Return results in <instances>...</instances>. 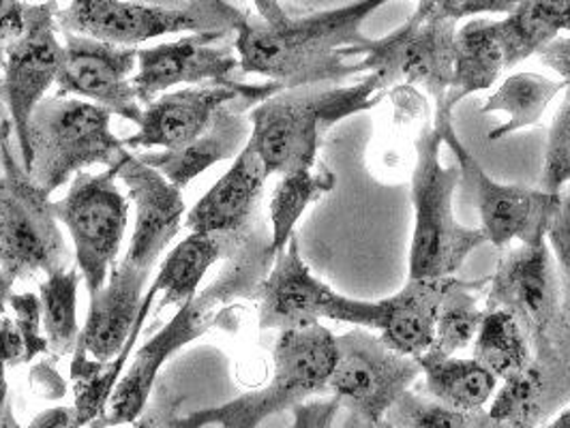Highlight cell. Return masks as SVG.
Wrapping results in <instances>:
<instances>
[{
	"mask_svg": "<svg viewBox=\"0 0 570 428\" xmlns=\"http://www.w3.org/2000/svg\"><path fill=\"white\" fill-rule=\"evenodd\" d=\"M249 112L252 108L243 99H236L215 115L208 129L194 142L159 152H138L136 157L183 191L215 163L236 159L245 150L252 140Z\"/></svg>",
	"mask_w": 570,
	"mask_h": 428,
	"instance_id": "cell-22",
	"label": "cell"
},
{
	"mask_svg": "<svg viewBox=\"0 0 570 428\" xmlns=\"http://www.w3.org/2000/svg\"><path fill=\"white\" fill-rule=\"evenodd\" d=\"M112 115L78 97H46L30 116V178L52 196L90 166H112L127 150L112 133Z\"/></svg>",
	"mask_w": 570,
	"mask_h": 428,
	"instance_id": "cell-6",
	"label": "cell"
},
{
	"mask_svg": "<svg viewBox=\"0 0 570 428\" xmlns=\"http://www.w3.org/2000/svg\"><path fill=\"white\" fill-rule=\"evenodd\" d=\"M9 311H11V321L16 332L24 342L27 351V365L35 358L50 354L48 337L43 332V317H41V300L37 293L24 291V293H13L9 300Z\"/></svg>",
	"mask_w": 570,
	"mask_h": 428,
	"instance_id": "cell-37",
	"label": "cell"
},
{
	"mask_svg": "<svg viewBox=\"0 0 570 428\" xmlns=\"http://www.w3.org/2000/svg\"><path fill=\"white\" fill-rule=\"evenodd\" d=\"M384 94L373 73L352 86L284 88L249 112V146L256 148L271 176L309 170L317 163L324 136L345 118L375 108Z\"/></svg>",
	"mask_w": 570,
	"mask_h": 428,
	"instance_id": "cell-3",
	"label": "cell"
},
{
	"mask_svg": "<svg viewBox=\"0 0 570 428\" xmlns=\"http://www.w3.org/2000/svg\"><path fill=\"white\" fill-rule=\"evenodd\" d=\"M570 185V103L564 101L556 116L544 148L539 189L544 193H564Z\"/></svg>",
	"mask_w": 570,
	"mask_h": 428,
	"instance_id": "cell-36",
	"label": "cell"
},
{
	"mask_svg": "<svg viewBox=\"0 0 570 428\" xmlns=\"http://www.w3.org/2000/svg\"><path fill=\"white\" fill-rule=\"evenodd\" d=\"M268 178L256 148L247 143L232 168L185 215V226L189 231L247 236L262 221L259 203Z\"/></svg>",
	"mask_w": 570,
	"mask_h": 428,
	"instance_id": "cell-21",
	"label": "cell"
},
{
	"mask_svg": "<svg viewBox=\"0 0 570 428\" xmlns=\"http://www.w3.org/2000/svg\"><path fill=\"white\" fill-rule=\"evenodd\" d=\"M487 281H463L456 279L449 293L442 300L438 321H435V337L429 351L442 356H455L472 345L485 319L487 309H481V300L476 291L485 289Z\"/></svg>",
	"mask_w": 570,
	"mask_h": 428,
	"instance_id": "cell-33",
	"label": "cell"
},
{
	"mask_svg": "<svg viewBox=\"0 0 570 428\" xmlns=\"http://www.w3.org/2000/svg\"><path fill=\"white\" fill-rule=\"evenodd\" d=\"M148 277L116 263L108 283L90 298V309L76 349L97 362H110L129 339L142 305Z\"/></svg>",
	"mask_w": 570,
	"mask_h": 428,
	"instance_id": "cell-23",
	"label": "cell"
},
{
	"mask_svg": "<svg viewBox=\"0 0 570 428\" xmlns=\"http://www.w3.org/2000/svg\"><path fill=\"white\" fill-rule=\"evenodd\" d=\"M187 2H204V4H226L228 0H187Z\"/></svg>",
	"mask_w": 570,
	"mask_h": 428,
	"instance_id": "cell-51",
	"label": "cell"
},
{
	"mask_svg": "<svg viewBox=\"0 0 570 428\" xmlns=\"http://www.w3.org/2000/svg\"><path fill=\"white\" fill-rule=\"evenodd\" d=\"M562 92L564 84L560 80H551L532 71L513 73L483 103V115L507 116V120L495 125L487 133V138L491 142H498L517 131L539 125L551 101Z\"/></svg>",
	"mask_w": 570,
	"mask_h": 428,
	"instance_id": "cell-30",
	"label": "cell"
},
{
	"mask_svg": "<svg viewBox=\"0 0 570 428\" xmlns=\"http://www.w3.org/2000/svg\"><path fill=\"white\" fill-rule=\"evenodd\" d=\"M236 30L234 48L243 76H262L284 88L342 84L365 73L358 58L347 50L365 39L363 22L370 18L358 2L340 9L289 16L279 0H254Z\"/></svg>",
	"mask_w": 570,
	"mask_h": 428,
	"instance_id": "cell-1",
	"label": "cell"
},
{
	"mask_svg": "<svg viewBox=\"0 0 570 428\" xmlns=\"http://www.w3.org/2000/svg\"><path fill=\"white\" fill-rule=\"evenodd\" d=\"M256 300L259 328L277 332L312 328L322 319L375 330L380 317V302L347 298L314 277L301 256L296 233L275 259Z\"/></svg>",
	"mask_w": 570,
	"mask_h": 428,
	"instance_id": "cell-12",
	"label": "cell"
},
{
	"mask_svg": "<svg viewBox=\"0 0 570 428\" xmlns=\"http://www.w3.org/2000/svg\"><path fill=\"white\" fill-rule=\"evenodd\" d=\"M62 34L65 62L57 80V94H76L138 125L144 112L134 88L138 48H118L76 32Z\"/></svg>",
	"mask_w": 570,
	"mask_h": 428,
	"instance_id": "cell-18",
	"label": "cell"
},
{
	"mask_svg": "<svg viewBox=\"0 0 570 428\" xmlns=\"http://www.w3.org/2000/svg\"><path fill=\"white\" fill-rule=\"evenodd\" d=\"M335 358V335L326 326L284 330L273 349V377L264 388L176 418L171 428H257L271 416L328 392Z\"/></svg>",
	"mask_w": 570,
	"mask_h": 428,
	"instance_id": "cell-4",
	"label": "cell"
},
{
	"mask_svg": "<svg viewBox=\"0 0 570 428\" xmlns=\"http://www.w3.org/2000/svg\"><path fill=\"white\" fill-rule=\"evenodd\" d=\"M176 409H178V402L171 399L170 392L166 388H161L157 392L155 402L148 400L142 416L136 422H131V428H171L174 420L178 418Z\"/></svg>",
	"mask_w": 570,
	"mask_h": 428,
	"instance_id": "cell-41",
	"label": "cell"
},
{
	"mask_svg": "<svg viewBox=\"0 0 570 428\" xmlns=\"http://www.w3.org/2000/svg\"><path fill=\"white\" fill-rule=\"evenodd\" d=\"M131 2H146V4H161V7H185L187 0H131Z\"/></svg>",
	"mask_w": 570,
	"mask_h": 428,
	"instance_id": "cell-49",
	"label": "cell"
},
{
	"mask_svg": "<svg viewBox=\"0 0 570 428\" xmlns=\"http://www.w3.org/2000/svg\"><path fill=\"white\" fill-rule=\"evenodd\" d=\"M110 168H115L136 203V228L120 263L150 279L159 257L183 228V191L142 163L129 148L116 157Z\"/></svg>",
	"mask_w": 570,
	"mask_h": 428,
	"instance_id": "cell-19",
	"label": "cell"
},
{
	"mask_svg": "<svg viewBox=\"0 0 570 428\" xmlns=\"http://www.w3.org/2000/svg\"><path fill=\"white\" fill-rule=\"evenodd\" d=\"M335 345L337 358L328 377V392L371 425H380L423 375L416 358L391 349L365 328L335 337Z\"/></svg>",
	"mask_w": 570,
	"mask_h": 428,
	"instance_id": "cell-14",
	"label": "cell"
},
{
	"mask_svg": "<svg viewBox=\"0 0 570 428\" xmlns=\"http://www.w3.org/2000/svg\"><path fill=\"white\" fill-rule=\"evenodd\" d=\"M356 2L367 16H371L375 9H380L382 4H386L391 0H356ZM463 4H465V0H416L414 16H419V18H453L459 22Z\"/></svg>",
	"mask_w": 570,
	"mask_h": 428,
	"instance_id": "cell-40",
	"label": "cell"
},
{
	"mask_svg": "<svg viewBox=\"0 0 570 428\" xmlns=\"http://www.w3.org/2000/svg\"><path fill=\"white\" fill-rule=\"evenodd\" d=\"M456 277L407 279L397 293L380 300L377 332L391 349L410 358L428 354L435 337V321L444 296Z\"/></svg>",
	"mask_w": 570,
	"mask_h": 428,
	"instance_id": "cell-24",
	"label": "cell"
},
{
	"mask_svg": "<svg viewBox=\"0 0 570 428\" xmlns=\"http://www.w3.org/2000/svg\"><path fill=\"white\" fill-rule=\"evenodd\" d=\"M247 236L238 238L229 233L189 231V236L171 249L153 281L159 287V302L155 313L159 315L168 307L187 305L200 291L202 279L210 266L224 261Z\"/></svg>",
	"mask_w": 570,
	"mask_h": 428,
	"instance_id": "cell-25",
	"label": "cell"
},
{
	"mask_svg": "<svg viewBox=\"0 0 570 428\" xmlns=\"http://www.w3.org/2000/svg\"><path fill=\"white\" fill-rule=\"evenodd\" d=\"M504 69V50L498 20L465 22L461 29H456L453 80L440 108L453 112L465 97L485 92L495 84Z\"/></svg>",
	"mask_w": 570,
	"mask_h": 428,
	"instance_id": "cell-27",
	"label": "cell"
},
{
	"mask_svg": "<svg viewBox=\"0 0 570 428\" xmlns=\"http://www.w3.org/2000/svg\"><path fill=\"white\" fill-rule=\"evenodd\" d=\"M88 428H92V427H88Z\"/></svg>",
	"mask_w": 570,
	"mask_h": 428,
	"instance_id": "cell-54",
	"label": "cell"
},
{
	"mask_svg": "<svg viewBox=\"0 0 570 428\" xmlns=\"http://www.w3.org/2000/svg\"><path fill=\"white\" fill-rule=\"evenodd\" d=\"M13 286H16V281L0 266V317H4L7 309H9V300L13 296Z\"/></svg>",
	"mask_w": 570,
	"mask_h": 428,
	"instance_id": "cell-47",
	"label": "cell"
},
{
	"mask_svg": "<svg viewBox=\"0 0 570 428\" xmlns=\"http://www.w3.org/2000/svg\"><path fill=\"white\" fill-rule=\"evenodd\" d=\"M275 259L271 228L259 221L254 231L224 259L217 277L187 305L178 307L170 324L138 349L120 377L106 411L90 427L115 428L136 422L150 400L164 365L185 345L198 341L210 328H217V317L226 307L238 305L240 300H256Z\"/></svg>",
	"mask_w": 570,
	"mask_h": 428,
	"instance_id": "cell-2",
	"label": "cell"
},
{
	"mask_svg": "<svg viewBox=\"0 0 570 428\" xmlns=\"http://www.w3.org/2000/svg\"><path fill=\"white\" fill-rule=\"evenodd\" d=\"M58 360H50V362H41L37 367H32L30 371V388L41 395L43 399H62L65 397V379L60 377V372L57 371Z\"/></svg>",
	"mask_w": 570,
	"mask_h": 428,
	"instance_id": "cell-43",
	"label": "cell"
},
{
	"mask_svg": "<svg viewBox=\"0 0 570 428\" xmlns=\"http://www.w3.org/2000/svg\"><path fill=\"white\" fill-rule=\"evenodd\" d=\"M82 275L76 268H67L46 277L39 283L41 317L43 332L50 345V356L60 360L76 351L80 341V324H78V287Z\"/></svg>",
	"mask_w": 570,
	"mask_h": 428,
	"instance_id": "cell-32",
	"label": "cell"
},
{
	"mask_svg": "<svg viewBox=\"0 0 570 428\" xmlns=\"http://www.w3.org/2000/svg\"><path fill=\"white\" fill-rule=\"evenodd\" d=\"M442 146L440 131L428 122L416 140L412 173L414 233L407 279L455 277L465 259L487 242L483 229L465 228L456 221L455 191L463 173L459 163H442Z\"/></svg>",
	"mask_w": 570,
	"mask_h": 428,
	"instance_id": "cell-5",
	"label": "cell"
},
{
	"mask_svg": "<svg viewBox=\"0 0 570 428\" xmlns=\"http://www.w3.org/2000/svg\"><path fill=\"white\" fill-rule=\"evenodd\" d=\"M547 245L556 259V270L562 289V307L570 321V189L562 193V208L547 231Z\"/></svg>",
	"mask_w": 570,
	"mask_h": 428,
	"instance_id": "cell-39",
	"label": "cell"
},
{
	"mask_svg": "<svg viewBox=\"0 0 570 428\" xmlns=\"http://www.w3.org/2000/svg\"><path fill=\"white\" fill-rule=\"evenodd\" d=\"M500 384L487 416L504 428H541L570 402V356L534 349L530 362Z\"/></svg>",
	"mask_w": 570,
	"mask_h": 428,
	"instance_id": "cell-20",
	"label": "cell"
},
{
	"mask_svg": "<svg viewBox=\"0 0 570 428\" xmlns=\"http://www.w3.org/2000/svg\"><path fill=\"white\" fill-rule=\"evenodd\" d=\"M7 428H82L78 422V416H76V409L73 407H67V405H60V407H52V409H46L41 411L30 425L22 427L16 416L11 418L9 427Z\"/></svg>",
	"mask_w": 570,
	"mask_h": 428,
	"instance_id": "cell-45",
	"label": "cell"
},
{
	"mask_svg": "<svg viewBox=\"0 0 570 428\" xmlns=\"http://www.w3.org/2000/svg\"><path fill=\"white\" fill-rule=\"evenodd\" d=\"M157 300H159V287L153 283L150 289L144 293L136 326H134L129 339L122 345V349L118 351L115 360L97 362V360L88 358L85 351H80V349H76L71 354L69 379H71V386H73V409H76L80 427H90L106 411L120 377L127 371V365L134 356L136 342L142 335L144 324H146V319H148V315L153 311Z\"/></svg>",
	"mask_w": 570,
	"mask_h": 428,
	"instance_id": "cell-26",
	"label": "cell"
},
{
	"mask_svg": "<svg viewBox=\"0 0 570 428\" xmlns=\"http://www.w3.org/2000/svg\"><path fill=\"white\" fill-rule=\"evenodd\" d=\"M456 20L412 16L382 39L365 37L347 50L365 73H373L389 92L397 86L423 88L440 106L453 80Z\"/></svg>",
	"mask_w": 570,
	"mask_h": 428,
	"instance_id": "cell-11",
	"label": "cell"
},
{
	"mask_svg": "<svg viewBox=\"0 0 570 428\" xmlns=\"http://www.w3.org/2000/svg\"><path fill=\"white\" fill-rule=\"evenodd\" d=\"M277 82L232 86H183L159 94L144 108L138 133L122 140L129 150L161 146L164 150L194 142L208 129L215 115L236 99H243L252 110L282 92Z\"/></svg>",
	"mask_w": 570,
	"mask_h": 428,
	"instance_id": "cell-16",
	"label": "cell"
},
{
	"mask_svg": "<svg viewBox=\"0 0 570 428\" xmlns=\"http://www.w3.org/2000/svg\"><path fill=\"white\" fill-rule=\"evenodd\" d=\"M7 349H4V341L0 337V428L9 427L13 414V407L9 402V386H7Z\"/></svg>",
	"mask_w": 570,
	"mask_h": 428,
	"instance_id": "cell-46",
	"label": "cell"
},
{
	"mask_svg": "<svg viewBox=\"0 0 570 428\" xmlns=\"http://www.w3.org/2000/svg\"><path fill=\"white\" fill-rule=\"evenodd\" d=\"M245 16L247 11L229 2L161 7L131 0H71L67 9H58L57 20L62 32L85 34L118 48H138L176 32H236Z\"/></svg>",
	"mask_w": 570,
	"mask_h": 428,
	"instance_id": "cell-8",
	"label": "cell"
},
{
	"mask_svg": "<svg viewBox=\"0 0 570 428\" xmlns=\"http://www.w3.org/2000/svg\"><path fill=\"white\" fill-rule=\"evenodd\" d=\"M335 187L337 173L324 163H315L309 170L289 171L279 178L268 203L271 247L275 257L285 251L305 210Z\"/></svg>",
	"mask_w": 570,
	"mask_h": 428,
	"instance_id": "cell-31",
	"label": "cell"
},
{
	"mask_svg": "<svg viewBox=\"0 0 570 428\" xmlns=\"http://www.w3.org/2000/svg\"><path fill=\"white\" fill-rule=\"evenodd\" d=\"M9 116L7 112V103H4V92H2V78H0V118Z\"/></svg>",
	"mask_w": 570,
	"mask_h": 428,
	"instance_id": "cell-50",
	"label": "cell"
},
{
	"mask_svg": "<svg viewBox=\"0 0 570 428\" xmlns=\"http://www.w3.org/2000/svg\"><path fill=\"white\" fill-rule=\"evenodd\" d=\"M57 0L27 4L24 30L4 50L2 92L13 125V138L22 166L29 170V120L35 108L57 84L65 43L58 39Z\"/></svg>",
	"mask_w": 570,
	"mask_h": 428,
	"instance_id": "cell-15",
	"label": "cell"
},
{
	"mask_svg": "<svg viewBox=\"0 0 570 428\" xmlns=\"http://www.w3.org/2000/svg\"><path fill=\"white\" fill-rule=\"evenodd\" d=\"M532 358V345L513 315L502 309L487 311L483 326L474 339V360L487 371L493 372L498 381L509 379L521 371Z\"/></svg>",
	"mask_w": 570,
	"mask_h": 428,
	"instance_id": "cell-34",
	"label": "cell"
},
{
	"mask_svg": "<svg viewBox=\"0 0 570 428\" xmlns=\"http://www.w3.org/2000/svg\"><path fill=\"white\" fill-rule=\"evenodd\" d=\"M498 30L504 67L513 69L570 32V0H517L504 20H498Z\"/></svg>",
	"mask_w": 570,
	"mask_h": 428,
	"instance_id": "cell-28",
	"label": "cell"
},
{
	"mask_svg": "<svg viewBox=\"0 0 570 428\" xmlns=\"http://www.w3.org/2000/svg\"><path fill=\"white\" fill-rule=\"evenodd\" d=\"M13 136L0 143V266L13 281H30L71 268L50 196L30 178Z\"/></svg>",
	"mask_w": 570,
	"mask_h": 428,
	"instance_id": "cell-7",
	"label": "cell"
},
{
	"mask_svg": "<svg viewBox=\"0 0 570 428\" xmlns=\"http://www.w3.org/2000/svg\"><path fill=\"white\" fill-rule=\"evenodd\" d=\"M232 32H191L170 43L138 50L134 88L144 108L176 86H232L243 82Z\"/></svg>",
	"mask_w": 570,
	"mask_h": 428,
	"instance_id": "cell-17",
	"label": "cell"
},
{
	"mask_svg": "<svg viewBox=\"0 0 570 428\" xmlns=\"http://www.w3.org/2000/svg\"><path fill=\"white\" fill-rule=\"evenodd\" d=\"M384 420L395 428H474V414H461L412 390L391 407Z\"/></svg>",
	"mask_w": 570,
	"mask_h": 428,
	"instance_id": "cell-35",
	"label": "cell"
},
{
	"mask_svg": "<svg viewBox=\"0 0 570 428\" xmlns=\"http://www.w3.org/2000/svg\"><path fill=\"white\" fill-rule=\"evenodd\" d=\"M433 125L444 146L451 148L463 178L472 185L487 242L502 249L513 240H519V245L547 240V231L562 208V193H544L539 187L528 189L493 180L456 136L451 110L438 106Z\"/></svg>",
	"mask_w": 570,
	"mask_h": 428,
	"instance_id": "cell-13",
	"label": "cell"
},
{
	"mask_svg": "<svg viewBox=\"0 0 570 428\" xmlns=\"http://www.w3.org/2000/svg\"><path fill=\"white\" fill-rule=\"evenodd\" d=\"M115 168L73 176L62 200L52 201L58 223L69 231L76 266L92 298L108 283L129 221V200L118 189Z\"/></svg>",
	"mask_w": 570,
	"mask_h": 428,
	"instance_id": "cell-10",
	"label": "cell"
},
{
	"mask_svg": "<svg viewBox=\"0 0 570 428\" xmlns=\"http://www.w3.org/2000/svg\"><path fill=\"white\" fill-rule=\"evenodd\" d=\"M4 67V46L0 43V69Z\"/></svg>",
	"mask_w": 570,
	"mask_h": 428,
	"instance_id": "cell-52",
	"label": "cell"
},
{
	"mask_svg": "<svg viewBox=\"0 0 570 428\" xmlns=\"http://www.w3.org/2000/svg\"><path fill=\"white\" fill-rule=\"evenodd\" d=\"M419 365L425 375L429 397L461 414L483 411L500 386L498 377L474 358L428 351L419 358Z\"/></svg>",
	"mask_w": 570,
	"mask_h": 428,
	"instance_id": "cell-29",
	"label": "cell"
},
{
	"mask_svg": "<svg viewBox=\"0 0 570 428\" xmlns=\"http://www.w3.org/2000/svg\"><path fill=\"white\" fill-rule=\"evenodd\" d=\"M11 136H13V125H11V118L4 116V118H0V143L9 140Z\"/></svg>",
	"mask_w": 570,
	"mask_h": 428,
	"instance_id": "cell-48",
	"label": "cell"
},
{
	"mask_svg": "<svg viewBox=\"0 0 570 428\" xmlns=\"http://www.w3.org/2000/svg\"><path fill=\"white\" fill-rule=\"evenodd\" d=\"M375 427H377V428H395V427H393V425H391V422H389V420H382V422H380V425H375Z\"/></svg>",
	"mask_w": 570,
	"mask_h": 428,
	"instance_id": "cell-53",
	"label": "cell"
},
{
	"mask_svg": "<svg viewBox=\"0 0 570 428\" xmlns=\"http://www.w3.org/2000/svg\"><path fill=\"white\" fill-rule=\"evenodd\" d=\"M292 428H377L358 414L345 409L335 397L301 402L292 409Z\"/></svg>",
	"mask_w": 570,
	"mask_h": 428,
	"instance_id": "cell-38",
	"label": "cell"
},
{
	"mask_svg": "<svg viewBox=\"0 0 570 428\" xmlns=\"http://www.w3.org/2000/svg\"><path fill=\"white\" fill-rule=\"evenodd\" d=\"M537 57L541 58L544 67L560 76V82L564 84L567 92V101L570 103V34H560L549 46H544Z\"/></svg>",
	"mask_w": 570,
	"mask_h": 428,
	"instance_id": "cell-42",
	"label": "cell"
},
{
	"mask_svg": "<svg viewBox=\"0 0 570 428\" xmlns=\"http://www.w3.org/2000/svg\"><path fill=\"white\" fill-rule=\"evenodd\" d=\"M24 13H27V2L20 0H0V43L7 46L18 39L24 30Z\"/></svg>",
	"mask_w": 570,
	"mask_h": 428,
	"instance_id": "cell-44",
	"label": "cell"
},
{
	"mask_svg": "<svg viewBox=\"0 0 570 428\" xmlns=\"http://www.w3.org/2000/svg\"><path fill=\"white\" fill-rule=\"evenodd\" d=\"M487 286V311L502 309L513 315L532 351L556 347L570 356V321L564 315L556 259L547 240L511 249L498 261Z\"/></svg>",
	"mask_w": 570,
	"mask_h": 428,
	"instance_id": "cell-9",
	"label": "cell"
}]
</instances>
